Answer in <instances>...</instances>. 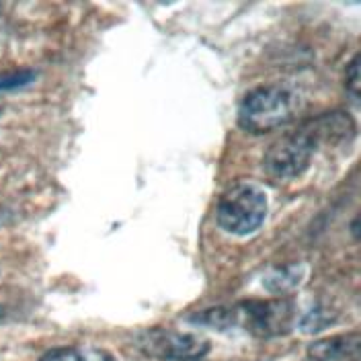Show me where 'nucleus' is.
Returning a JSON list of instances; mask_svg holds the SVG:
<instances>
[{
    "label": "nucleus",
    "instance_id": "nucleus-7",
    "mask_svg": "<svg viewBox=\"0 0 361 361\" xmlns=\"http://www.w3.org/2000/svg\"><path fill=\"white\" fill-rule=\"evenodd\" d=\"M304 279H306V267L302 263H292L271 269L263 279V288L275 295H283L300 288Z\"/></svg>",
    "mask_w": 361,
    "mask_h": 361
},
{
    "label": "nucleus",
    "instance_id": "nucleus-2",
    "mask_svg": "<svg viewBox=\"0 0 361 361\" xmlns=\"http://www.w3.org/2000/svg\"><path fill=\"white\" fill-rule=\"evenodd\" d=\"M293 304L286 298L247 300L234 306H218L191 316L193 324L209 326L216 331L243 329L259 338L288 335L293 324Z\"/></svg>",
    "mask_w": 361,
    "mask_h": 361
},
{
    "label": "nucleus",
    "instance_id": "nucleus-9",
    "mask_svg": "<svg viewBox=\"0 0 361 361\" xmlns=\"http://www.w3.org/2000/svg\"><path fill=\"white\" fill-rule=\"evenodd\" d=\"M33 78H35V72L29 70V68H17V70H4V72H0V97L4 92H11V90L27 87ZM2 107H4V101L0 99V111H2Z\"/></svg>",
    "mask_w": 361,
    "mask_h": 361
},
{
    "label": "nucleus",
    "instance_id": "nucleus-1",
    "mask_svg": "<svg viewBox=\"0 0 361 361\" xmlns=\"http://www.w3.org/2000/svg\"><path fill=\"white\" fill-rule=\"evenodd\" d=\"M353 134L355 123L347 113L333 111L318 115L273 142L263 158V169L273 179H298L310 169L320 146L347 142Z\"/></svg>",
    "mask_w": 361,
    "mask_h": 361
},
{
    "label": "nucleus",
    "instance_id": "nucleus-13",
    "mask_svg": "<svg viewBox=\"0 0 361 361\" xmlns=\"http://www.w3.org/2000/svg\"><path fill=\"white\" fill-rule=\"evenodd\" d=\"M353 236H355V238H357V220H355V222H353Z\"/></svg>",
    "mask_w": 361,
    "mask_h": 361
},
{
    "label": "nucleus",
    "instance_id": "nucleus-14",
    "mask_svg": "<svg viewBox=\"0 0 361 361\" xmlns=\"http://www.w3.org/2000/svg\"><path fill=\"white\" fill-rule=\"evenodd\" d=\"M0 11H2V6H0Z\"/></svg>",
    "mask_w": 361,
    "mask_h": 361
},
{
    "label": "nucleus",
    "instance_id": "nucleus-6",
    "mask_svg": "<svg viewBox=\"0 0 361 361\" xmlns=\"http://www.w3.org/2000/svg\"><path fill=\"white\" fill-rule=\"evenodd\" d=\"M357 351H360V335L345 333L312 343L308 347V357L312 361H345L355 357Z\"/></svg>",
    "mask_w": 361,
    "mask_h": 361
},
{
    "label": "nucleus",
    "instance_id": "nucleus-10",
    "mask_svg": "<svg viewBox=\"0 0 361 361\" xmlns=\"http://www.w3.org/2000/svg\"><path fill=\"white\" fill-rule=\"evenodd\" d=\"M333 322H335V314L329 312V308H320L318 306V308H312L310 312H306V314L302 316L300 326H302L304 333H318V331H322L324 326H329Z\"/></svg>",
    "mask_w": 361,
    "mask_h": 361
},
{
    "label": "nucleus",
    "instance_id": "nucleus-8",
    "mask_svg": "<svg viewBox=\"0 0 361 361\" xmlns=\"http://www.w3.org/2000/svg\"><path fill=\"white\" fill-rule=\"evenodd\" d=\"M37 361H117L115 355L103 347L94 345H70L56 347L44 353Z\"/></svg>",
    "mask_w": 361,
    "mask_h": 361
},
{
    "label": "nucleus",
    "instance_id": "nucleus-5",
    "mask_svg": "<svg viewBox=\"0 0 361 361\" xmlns=\"http://www.w3.org/2000/svg\"><path fill=\"white\" fill-rule=\"evenodd\" d=\"M137 349L160 361H197L209 353V341L187 331L148 329L137 335Z\"/></svg>",
    "mask_w": 361,
    "mask_h": 361
},
{
    "label": "nucleus",
    "instance_id": "nucleus-4",
    "mask_svg": "<svg viewBox=\"0 0 361 361\" xmlns=\"http://www.w3.org/2000/svg\"><path fill=\"white\" fill-rule=\"evenodd\" d=\"M267 214V191L252 180H238L230 185L216 205V222L232 236L255 234L265 224Z\"/></svg>",
    "mask_w": 361,
    "mask_h": 361
},
{
    "label": "nucleus",
    "instance_id": "nucleus-12",
    "mask_svg": "<svg viewBox=\"0 0 361 361\" xmlns=\"http://www.w3.org/2000/svg\"><path fill=\"white\" fill-rule=\"evenodd\" d=\"M4 314H6V310H4V306L0 304V322L4 320Z\"/></svg>",
    "mask_w": 361,
    "mask_h": 361
},
{
    "label": "nucleus",
    "instance_id": "nucleus-3",
    "mask_svg": "<svg viewBox=\"0 0 361 361\" xmlns=\"http://www.w3.org/2000/svg\"><path fill=\"white\" fill-rule=\"evenodd\" d=\"M300 94L286 85L248 90L238 105V126L248 134H267L288 126L302 111Z\"/></svg>",
    "mask_w": 361,
    "mask_h": 361
},
{
    "label": "nucleus",
    "instance_id": "nucleus-11",
    "mask_svg": "<svg viewBox=\"0 0 361 361\" xmlns=\"http://www.w3.org/2000/svg\"><path fill=\"white\" fill-rule=\"evenodd\" d=\"M345 89H347V92H351V97L355 101L360 99V54H355L353 60L347 66V72H345Z\"/></svg>",
    "mask_w": 361,
    "mask_h": 361
}]
</instances>
